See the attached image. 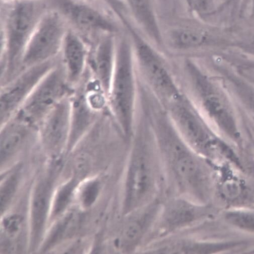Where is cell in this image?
Masks as SVG:
<instances>
[{"label":"cell","instance_id":"obj_22","mask_svg":"<svg viewBox=\"0 0 254 254\" xmlns=\"http://www.w3.org/2000/svg\"><path fill=\"white\" fill-rule=\"evenodd\" d=\"M1 161L3 163L17 154L34 135L36 127L19 114L1 125Z\"/></svg>","mask_w":254,"mask_h":254},{"label":"cell","instance_id":"obj_12","mask_svg":"<svg viewBox=\"0 0 254 254\" xmlns=\"http://www.w3.org/2000/svg\"><path fill=\"white\" fill-rule=\"evenodd\" d=\"M49 8L58 12L77 31L89 34H114L118 31L114 21L90 0H46Z\"/></svg>","mask_w":254,"mask_h":254},{"label":"cell","instance_id":"obj_5","mask_svg":"<svg viewBox=\"0 0 254 254\" xmlns=\"http://www.w3.org/2000/svg\"><path fill=\"white\" fill-rule=\"evenodd\" d=\"M1 25V75L11 79L21 67L23 56L36 26L49 9L46 0L11 3Z\"/></svg>","mask_w":254,"mask_h":254},{"label":"cell","instance_id":"obj_25","mask_svg":"<svg viewBox=\"0 0 254 254\" xmlns=\"http://www.w3.org/2000/svg\"><path fill=\"white\" fill-rule=\"evenodd\" d=\"M222 217L224 222L232 228L254 234V205L225 208Z\"/></svg>","mask_w":254,"mask_h":254},{"label":"cell","instance_id":"obj_26","mask_svg":"<svg viewBox=\"0 0 254 254\" xmlns=\"http://www.w3.org/2000/svg\"><path fill=\"white\" fill-rule=\"evenodd\" d=\"M232 51L254 60V25L246 27L233 26Z\"/></svg>","mask_w":254,"mask_h":254},{"label":"cell","instance_id":"obj_2","mask_svg":"<svg viewBox=\"0 0 254 254\" xmlns=\"http://www.w3.org/2000/svg\"><path fill=\"white\" fill-rule=\"evenodd\" d=\"M184 77L190 97L205 120L221 137L244 157L251 146L244 117L221 78L204 65L186 60Z\"/></svg>","mask_w":254,"mask_h":254},{"label":"cell","instance_id":"obj_21","mask_svg":"<svg viewBox=\"0 0 254 254\" xmlns=\"http://www.w3.org/2000/svg\"><path fill=\"white\" fill-rule=\"evenodd\" d=\"M116 46L114 34H105L98 43L91 61L94 77L107 98L115 69Z\"/></svg>","mask_w":254,"mask_h":254},{"label":"cell","instance_id":"obj_19","mask_svg":"<svg viewBox=\"0 0 254 254\" xmlns=\"http://www.w3.org/2000/svg\"><path fill=\"white\" fill-rule=\"evenodd\" d=\"M70 130L66 150L76 146L92 127L96 111L90 104L85 89H80L70 96Z\"/></svg>","mask_w":254,"mask_h":254},{"label":"cell","instance_id":"obj_8","mask_svg":"<svg viewBox=\"0 0 254 254\" xmlns=\"http://www.w3.org/2000/svg\"><path fill=\"white\" fill-rule=\"evenodd\" d=\"M215 210L211 204L200 203L182 196H173L162 201L150 240L156 242L165 239L197 226L212 219L216 213Z\"/></svg>","mask_w":254,"mask_h":254},{"label":"cell","instance_id":"obj_11","mask_svg":"<svg viewBox=\"0 0 254 254\" xmlns=\"http://www.w3.org/2000/svg\"><path fill=\"white\" fill-rule=\"evenodd\" d=\"M64 68L56 64L44 77L17 114L38 127L64 98L70 94Z\"/></svg>","mask_w":254,"mask_h":254},{"label":"cell","instance_id":"obj_35","mask_svg":"<svg viewBox=\"0 0 254 254\" xmlns=\"http://www.w3.org/2000/svg\"><path fill=\"white\" fill-rule=\"evenodd\" d=\"M90 1H91V0H90Z\"/></svg>","mask_w":254,"mask_h":254},{"label":"cell","instance_id":"obj_17","mask_svg":"<svg viewBox=\"0 0 254 254\" xmlns=\"http://www.w3.org/2000/svg\"><path fill=\"white\" fill-rule=\"evenodd\" d=\"M245 240L214 241L193 238H168L158 241L148 249V253L158 254H216L244 249Z\"/></svg>","mask_w":254,"mask_h":254},{"label":"cell","instance_id":"obj_3","mask_svg":"<svg viewBox=\"0 0 254 254\" xmlns=\"http://www.w3.org/2000/svg\"><path fill=\"white\" fill-rule=\"evenodd\" d=\"M138 122L135 126L124 172L122 216L159 199L162 186L164 181L166 182L149 121L143 114Z\"/></svg>","mask_w":254,"mask_h":254},{"label":"cell","instance_id":"obj_33","mask_svg":"<svg viewBox=\"0 0 254 254\" xmlns=\"http://www.w3.org/2000/svg\"><path fill=\"white\" fill-rule=\"evenodd\" d=\"M249 135L251 146L254 152V127H252V129L249 130Z\"/></svg>","mask_w":254,"mask_h":254},{"label":"cell","instance_id":"obj_9","mask_svg":"<svg viewBox=\"0 0 254 254\" xmlns=\"http://www.w3.org/2000/svg\"><path fill=\"white\" fill-rule=\"evenodd\" d=\"M233 41V26L204 21L196 26L172 29L166 42L176 51L196 52L206 57L231 50Z\"/></svg>","mask_w":254,"mask_h":254},{"label":"cell","instance_id":"obj_6","mask_svg":"<svg viewBox=\"0 0 254 254\" xmlns=\"http://www.w3.org/2000/svg\"><path fill=\"white\" fill-rule=\"evenodd\" d=\"M137 77L132 44L123 39L116 46L115 69L107 101L126 140H131L135 128Z\"/></svg>","mask_w":254,"mask_h":254},{"label":"cell","instance_id":"obj_27","mask_svg":"<svg viewBox=\"0 0 254 254\" xmlns=\"http://www.w3.org/2000/svg\"><path fill=\"white\" fill-rule=\"evenodd\" d=\"M78 222V216L75 212H69L63 216L51 231L44 248L52 247L73 233Z\"/></svg>","mask_w":254,"mask_h":254},{"label":"cell","instance_id":"obj_18","mask_svg":"<svg viewBox=\"0 0 254 254\" xmlns=\"http://www.w3.org/2000/svg\"><path fill=\"white\" fill-rule=\"evenodd\" d=\"M62 65L71 87L77 86L84 77L88 64V47L81 35L69 28L61 50Z\"/></svg>","mask_w":254,"mask_h":254},{"label":"cell","instance_id":"obj_4","mask_svg":"<svg viewBox=\"0 0 254 254\" xmlns=\"http://www.w3.org/2000/svg\"><path fill=\"white\" fill-rule=\"evenodd\" d=\"M163 107L181 137L199 155L212 164L239 162L236 150L213 130L185 93Z\"/></svg>","mask_w":254,"mask_h":254},{"label":"cell","instance_id":"obj_10","mask_svg":"<svg viewBox=\"0 0 254 254\" xmlns=\"http://www.w3.org/2000/svg\"><path fill=\"white\" fill-rule=\"evenodd\" d=\"M68 26L58 12L49 8L29 40L23 56L22 68L54 61L61 52Z\"/></svg>","mask_w":254,"mask_h":254},{"label":"cell","instance_id":"obj_32","mask_svg":"<svg viewBox=\"0 0 254 254\" xmlns=\"http://www.w3.org/2000/svg\"><path fill=\"white\" fill-rule=\"evenodd\" d=\"M22 226V218L17 214L9 215L3 220L2 227L5 234L14 238L20 233Z\"/></svg>","mask_w":254,"mask_h":254},{"label":"cell","instance_id":"obj_13","mask_svg":"<svg viewBox=\"0 0 254 254\" xmlns=\"http://www.w3.org/2000/svg\"><path fill=\"white\" fill-rule=\"evenodd\" d=\"M161 204L159 199L122 216L123 222L114 242L117 251L124 254L141 251L143 244L150 239Z\"/></svg>","mask_w":254,"mask_h":254},{"label":"cell","instance_id":"obj_23","mask_svg":"<svg viewBox=\"0 0 254 254\" xmlns=\"http://www.w3.org/2000/svg\"><path fill=\"white\" fill-rule=\"evenodd\" d=\"M136 22L149 37L159 45L164 44L152 0H127Z\"/></svg>","mask_w":254,"mask_h":254},{"label":"cell","instance_id":"obj_16","mask_svg":"<svg viewBox=\"0 0 254 254\" xmlns=\"http://www.w3.org/2000/svg\"><path fill=\"white\" fill-rule=\"evenodd\" d=\"M71 94L64 98L38 127V138L50 154L66 150L70 130Z\"/></svg>","mask_w":254,"mask_h":254},{"label":"cell","instance_id":"obj_20","mask_svg":"<svg viewBox=\"0 0 254 254\" xmlns=\"http://www.w3.org/2000/svg\"><path fill=\"white\" fill-rule=\"evenodd\" d=\"M52 183L49 179H42L35 187L30 203V240L32 248L39 244L51 210Z\"/></svg>","mask_w":254,"mask_h":254},{"label":"cell","instance_id":"obj_29","mask_svg":"<svg viewBox=\"0 0 254 254\" xmlns=\"http://www.w3.org/2000/svg\"><path fill=\"white\" fill-rule=\"evenodd\" d=\"M101 190V181L98 179L89 180L79 187L77 192L81 206L87 208L93 205L99 196Z\"/></svg>","mask_w":254,"mask_h":254},{"label":"cell","instance_id":"obj_28","mask_svg":"<svg viewBox=\"0 0 254 254\" xmlns=\"http://www.w3.org/2000/svg\"><path fill=\"white\" fill-rule=\"evenodd\" d=\"M78 186V180L72 178L58 190L51 202L50 211L53 217L60 216L64 212Z\"/></svg>","mask_w":254,"mask_h":254},{"label":"cell","instance_id":"obj_24","mask_svg":"<svg viewBox=\"0 0 254 254\" xmlns=\"http://www.w3.org/2000/svg\"><path fill=\"white\" fill-rule=\"evenodd\" d=\"M228 87L244 117L254 127V85L235 75L229 79Z\"/></svg>","mask_w":254,"mask_h":254},{"label":"cell","instance_id":"obj_34","mask_svg":"<svg viewBox=\"0 0 254 254\" xmlns=\"http://www.w3.org/2000/svg\"><path fill=\"white\" fill-rule=\"evenodd\" d=\"M2 1H4V2L11 3H13V2L19 1V0H2Z\"/></svg>","mask_w":254,"mask_h":254},{"label":"cell","instance_id":"obj_7","mask_svg":"<svg viewBox=\"0 0 254 254\" xmlns=\"http://www.w3.org/2000/svg\"><path fill=\"white\" fill-rule=\"evenodd\" d=\"M121 19L131 38L137 74L141 79L140 82L163 106L182 97L185 93L171 66L124 16Z\"/></svg>","mask_w":254,"mask_h":254},{"label":"cell","instance_id":"obj_14","mask_svg":"<svg viewBox=\"0 0 254 254\" xmlns=\"http://www.w3.org/2000/svg\"><path fill=\"white\" fill-rule=\"evenodd\" d=\"M56 64L54 61L23 69L1 88V125L20 111L44 77Z\"/></svg>","mask_w":254,"mask_h":254},{"label":"cell","instance_id":"obj_15","mask_svg":"<svg viewBox=\"0 0 254 254\" xmlns=\"http://www.w3.org/2000/svg\"><path fill=\"white\" fill-rule=\"evenodd\" d=\"M215 172L214 197L225 208L254 205V190L245 172L230 163L213 165Z\"/></svg>","mask_w":254,"mask_h":254},{"label":"cell","instance_id":"obj_30","mask_svg":"<svg viewBox=\"0 0 254 254\" xmlns=\"http://www.w3.org/2000/svg\"><path fill=\"white\" fill-rule=\"evenodd\" d=\"M186 1L190 10L205 21L219 13L217 0H186Z\"/></svg>","mask_w":254,"mask_h":254},{"label":"cell","instance_id":"obj_1","mask_svg":"<svg viewBox=\"0 0 254 254\" xmlns=\"http://www.w3.org/2000/svg\"><path fill=\"white\" fill-rule=\"evenodd\" d=\"M147 117L155 139L166 183L176 195L209 204L214 197L213 165L181 137L164 108L151 107Z\"/></svg>","mask_w":254,"mask_h":254},{"label":"cell","instance_id":"obj_31","mask_svg":"<svg viewBox=\"0 0 254 254\" xmlns=\"http://www.w3.org/2000/svg\"><path fill=\"white\" fill-rule=\"evenodd\" d=\"M18 173L14 172L9 175L2 182L1 187V209L2 212L15 194L18 183Z\"/></svg>","mask_w":254,"mask_h":254}]
</instances>
